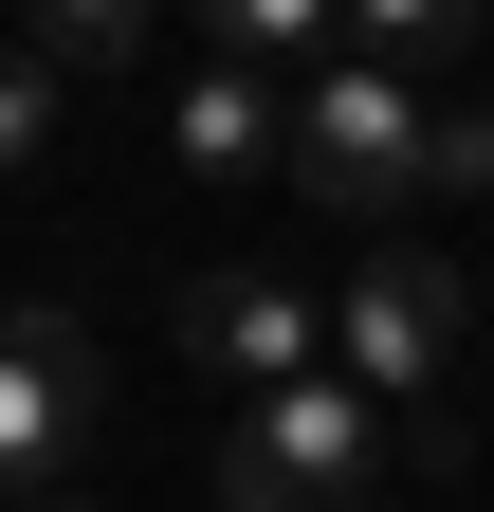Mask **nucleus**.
<instances>
[{
    "instance_id": "obj_1",
    "label": "nucleus",
    "mask_w": 494,
    "mask_h": 512,
    "mask_svg": "<svg viewBox=\"0 0 494 512\" xmlns=\"http://www.w3.org/2000/svg\"><path fill=\"white\" fill-rule=\"evenodd\" d=\"M421 439L366 403L348 366H312V384H275V403H238V439H220V512H348L366 476H403Z\"/></svg>"
},
{
    "instance_id": "obj_2",
    "label": "nucleus",
    "mask_w": 494,
    "mask_h": 512,
    "mask_svg": "<svg viewBox=\"0 0 494 512\" xmlns=\"http://www.w3.org/2000/svg\"><path fill=\"white\" fill-rule=\"evenodd\" d=\"M293 183L348 220H385L440 183V110H421V74H385V55H312L293 74Z\"/></svg>"
},
{
    "instance_id": "obj_3",
    "label": "nucleus",
    "mask_w": 494,
    "mask_h": 512,
    "mask_svg": "<svg viewBox=\"0 0 494 512\" xmlns=\"http://www.w3.org/2000/svg\"><path fill=\"white\" fill-rule=\"evenodd\" d=\"M92 439H110L92 330H74V311H0V512H19V494H74Z\"/></svg>"
},
{
    "instance_id": "obj_4",
    "label": "nucleus",
    "mask_w": 494,
    "mask_h": 512,
    "mask_svg": "<svg viewBox=\"0 0 494 512\" xmlns=\"http://www.w3.org/2000/svg\"><path fill=\"white\" fill-rule=\"evenodd\" d=\"M458 330H476V293H458V275H440L421 238H385V256H366V275L330 293V366H348V384H366L385 421H421V384L458 366Z\"/></svg>"
},
{
    "instance_id": "obj_5",
    "label": "nucleus",
    "mask_w": 494,
    "mask_h": 512,
    "mask_svg": "<svg viewBox=\"0 0 494 512\" xmlns=\"http://www.w3.org/2000/svg\"><path fill=\"white\" fill-rule=\"evenodd\" d=\"M183 348H202L238 403H275V384L330 366V293H293V275H183Z\"/></svg>"
},
{
    "instance_id": "obj_6",
    "label": "nucleus",
    "mask_w": 494,
    "mask_h": 512,
    "mask_svg": "<svg viewBox=\"0 0 494 512\" xmlns=\"http://www.w3.org/2000/svg\"><path fill=\"white\" fill-rule=\"evenodd\" d=\"M165 147L202 165V183H257V165H293V74H238V55H202V74L165 92Z\"/></svg>"
},
{
    "instance_id": "obj_7",
    "label": "nucleus",
    "mask_w": 494,
    "mask_h": 512,
    "mask_svg": "<svg viewBox=\"0 0 494 512\" xmlns=\"http://www.w3.org/2000/svg\"><path fill=\"white\" fill-rule=\"evenodd\" d=\"M202 19V55H238V74H312V55H348V0H183Z\"/></svg>"
},
{
    "instance_id": "obj_8",
    "label": "nucleus",
    "mask_w": 494,
    "mask_h": 512,
    "mask_svg": "<svg viewBox=\"0 0 494 512\" xmlns=\"http://www.w3.org/2000/svg\"><path fill=\"white\" fill-rule=\"evenodd\" d=\"M19 19H37V55H55V74H129L165 0H19Z\"/></svg>"
},
{
    "instance_id": "obj_9",
    "label": "nucleus",
    "mask_w": 494,
    "mask_h": 512,
    "mask_svg": "<svg viewBox=\"0 0 494 512\" xmlns=\"http://www.w3.org/2000/svg\"><path fill=\"white\" fill-rule=\"evenodd\" d=\"M494 19V0H348V55H385V74H421V55H458Z\"/></svg>"
},
{
    "instance_id": "obj_10",
    "label": "nucleus",
    "mask_w": 494,
    "mask_h": 512,
    "mask_svg": "<svg viewBox=\"0 0 494 512\" xmlns=\"http://www.w3.org/2000/svg\"><path fill=\"white\" fill-rule=\"evenodd\" d=\"M37 128H55V55H0V165H37Z\"/></svg>"
},
{
    "instance_id": "obj_11",
    "label": "nucleus",
    "mask_w": 494,
    "mask_h": 512,
    "mask_svg": "<svg viewBox=\"0 0 494 512\" xmlns=\"http://www.w3.org/2000/svg\"><path fill=\"white\" fill-rule=\"evenodd\" d=\"M19 512H110V494H92V476H74V494H19Z\"/></svg>"
}]
</instances>
